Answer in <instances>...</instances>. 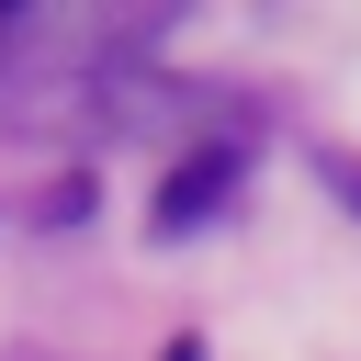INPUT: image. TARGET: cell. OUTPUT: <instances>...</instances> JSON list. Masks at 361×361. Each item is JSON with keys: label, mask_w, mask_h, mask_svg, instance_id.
<instances>
[{"label": "cell", "mask_w": 361, "mask_h": 361, "mask_svg": "<svg viewBox=\"0 0 361 361\" xmlns=\"http://www.w3.org/2000/svg\"><path fill=\"white\" fill-rule=\"evenodd\" d=\"M226 192H237V147H192V158L169 169V192H158V226L180 237V226H203Z\"/></svg>", "instance_id": "6da1fadb"}, {"label": "cell", "mask_w": 361, "mask_h": 361, "mask_svg": "<svg viewBox=\"0 0 361 361\" xmlns=\"http://www.w3.org/2000/svg\"><path fill=\"white\" fill-rule=\"evenodd\" d=\"M338 192H350V203H361V169H338Z\"/></svg>", "instance_id": "7a4b0ae2"}]
</instances>
